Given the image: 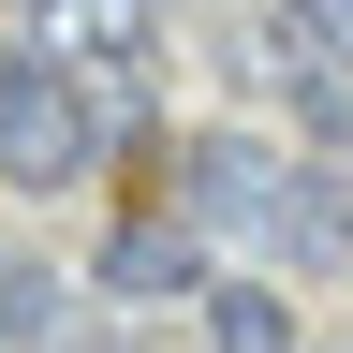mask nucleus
<instances>
[{"label":"nucleus","instance_id":"nucleus-6","mask_svg":"<svg viewBox=\"0 0 353 353\" xmlns=\"http://www.w3.org/2000/svg\"><path fill=\"white\" fill-rule=\"evenodd\" d=\"M0 353H103V309L59 265H0Z\"/></svg>","mask_w":353,"mask_h":353},{"label":"nucleus","instance_id":"nucleus-8","mask_svg":"<svg viewBox=\"0 0 353 353\" xmlns=\"http://www.w3.org/2000/svg\"><path fill=\"white\" fill-rule=\"evenodd\" d=\"M280 44L324 59V74H353V0H280Z\"/></svg>","mask_w":353,"mask_h":353},{"label":"nucleus","instance_id":"nucleus-1","mask_svg":"<svg viewBox=\"0 0 353 353\" xmlns=\"http://www.w3.org/2000/svg\"><path fill=\"white\" fill-rule=\"evenodd\" d=\"M118 148V103H103V74H74V59H44V44H15L0 59V192H88Z\"/></svg>","mask_w":353,"mask_h":353},{"label":"nucleus","instance_id":"nucleus-5","mask_svg":"<svg viewBox=\"0 0 353 353\" xmlns=\"http://www.w3.org/2000/svg\"><path fill=\"white\" fill-rule=\"evenodd\" d=\"M265 250H280V265H309V280H339V265H353V176H339V162H280Z\"/></svg>","mask_w":353,"mask_h":353},{"label":"nucleus","instance_id":"nucleus-3","mask_svg":"<svg viewBox=\"0 0 353 353\" xmlns=\"http://www.w3.org/2000/svg\"><path fill=\"white\" fill-rule=\"evenodd\" d=\"M30 44L74 59V74H103V88H132L148 44H162V0H30Z\"/></svg>","mask_w":353,"mask_h":353},{"label":"nucleus","instance_id":"nucleus-4","mask_svg":"<svg viewBox=\"0 0 353 353\" xmlns=\"http://www.w3.org/2000/svg\"><path fill=\"white\" fill-rule=\"evenodd\" d=\"M88 280H103V294H132V309H162V294L192 309V294H206V221H192V206H148V221H118Z\"/></svg>","mask_w":353,"mask_h":353},{"label":"nucleus","instance_id":"nucleus-7","mask_svg":"<svg viewBox=\"0 0 353 353\" xmlns=\"http://www.w3.org/2000/svg\"><path fill=\"white\" fill-rule=\"evenodd\" d=\"M192 309H206V353H309V324H294L280 280H206Z\"/></svg>","mask_w":353,"mask_h":353},{"label":"nucleus","instance_id":"nucleus-2","mask_svg":"<svg viewBox=\"0 0 353 353\" xmlns=\"http://www.w3.org/2000/svg\"><path fill=\"white\" fill-rule=\"evenodd\" d=\"M162 192L206 221V236H265V206H280V148L265 132H176V162H162Z\"/></svg>","mask_w":353,"mask_h":353}]
</instances>
